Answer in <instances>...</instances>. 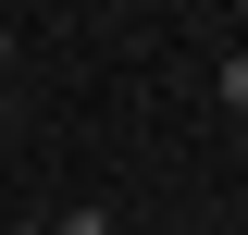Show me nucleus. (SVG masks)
Instances as JSON below:
<instances>
[{"label": "nucleus", "mask_w": 248, "mask_h": 235, "mask_svg": "<svg viewBox=\"0 0 248 235\" xmlns=\"http://www.w3.org/2000/svg\"><path fill=\"white\" fill-rule=\"evenodd\" d=\"M50 235H112V210H99V198H75V223H50Z\"/></svg>", "instance_id": "1"}, {"label": "nucleus", "mask_w": 248, "mask_h": 235, "mask_svg": "<svg viewBox=\"0 0 248 235\" xmlns=\"http://www.w3.org/2000/svg\"><path fill=\"white\" fill-rule=\"evenodd\" d=\"M223 99H236V112H248V50H236V62H223Z\"/></svg>", "instance_id": "2"}, {"label": "nucleus", "mask_w": 248, "mask_h": 235, "mask_svg": "<svg viewBox=\"0 0 248 235\" xmlns=\"http://www.w3.org/2000/svg\"><path fill=\"white\" fill-rule=\"evenodd\" d=\"M236 13H248V0H236Z\"/></svg>", "instance_id": "3"}]
</instances>
